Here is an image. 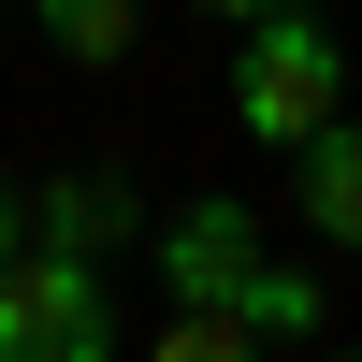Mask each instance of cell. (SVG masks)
<instances>
[{"label": "cell", "instance_id": "6da1fadb", "mask_svg": "<svg viewBox=\"0 0 362 362\" xmlns=\"http://www.w3.org/2000/svg\"><path fill=\"white\" fill-rule=\"evenodd\" d=\"M348 116V44L305 15V0H276V15H247V44H232V131L247 145H305Z\"/></svg>", "mask_w": 362, "mask_h": 362}, {"label": "cell", "instance_id": "7a4b0ae2", "mask_svg": "<svg viewBox=\"0 0 362 362\" xmlns=\"http://www.w3.org/2000/svg\"><path fill=\"white\" fill-rule=\"evenodd\" d=\"M116 348V305H102V261L29 232L0 261V362H102Z\"/></svg>", "mask_w": 362, "mask_h": 362}, {"label": "cell", "instance_id": "3957f363", "mask_svg": "<svg viewBox=\"0 0 362 362\" xmlns=\"http://www.w3.org/2000/svg\"><path fill=\"white\" fill-rule=\"evenodd\" d=\"M145 247H160V290H174V305H247V276L276 261V247H261V218H247L232 189H203V203H174V218L145 232Z\"/></svg>", "mask_w": 362, "mask_h": 362}, {"label": "cell", "instance_id": "277c9868", "mask_svg": "<svg viewBox=\"0 0 362 362\" xmlns=\"http://www.w3.org/2000/svg\"><path fill=\"white\" fill-rule=\"evenodd\" d=\"M290 203H305L319 247H362V131H348V116L290 145Z\"/></svg>", "mask_w": 362, "mask_h": 362}, {"label": "cell", "instance_id": "5b68a950", "mask_svg": "<svg viewBox=\"0 0 362 362\" xmlns=\"http://www.w3.org/2000/svg\"><path fill=\"white\" fill-rule=\"evenodd\" d=\"M44 15V44L73 58V73H116V58L145 44V0H29Z\"/></svg>", "mask_w": 362, "mask_h": 362}, {"label": "cell", "instance_id": "8992f818", "mask_svg": "<svg viewBox=\"0 0 362 362\" xmlns=\"http://www.w3.org/2000/svg\"><path fill=\"white\" fill-rule=\"evenodd\" d=\"M116 218H131V203H116V189H102V174H58V189H44V203H29V232H58V247H87V261H102V247H116Z\"/></svg>", "mask_w": 362, "mask_h": 362}, {"label": "cell", "instance_id": "52a82bcc", "mask_svg": "<svg viewBox=\"0 0 362 362\" xmlns=\"http://www.w3.org/2000/svg\"><path fill=\"white\" fill-rule=\"evenodd\" d=\"M247 348H276L247 305H174L160 319V362H247Z\"/></svg>", "mask_w": 362, "mask_h": 362}, {"label": "cell", "instance_id": "ba28073f", "mask_svg": "<svg viewBox=\"0 0 362 362\" xmlns=\"http://www.w3.org/2000/svg\"><path fill=\"white\" fill-rule=\"evenodd\" d=\"M247 319H261V334H319V276H290V261H261V276H247Z\"/></svg>", "mask_w": 362, "mask_h": 362}, {"label": "cell", "instance_id": "9c48e42d", "mask_svg": "<svg viewBox=\"0 0 362 362\" xmlns=\"http://www.w3.org/2000/svg\"><path fill=\"white\" fill-rule=\"evenodd\" d=\"M29 247V189H15V160H0V261Z\"/></svg>", "mask_w": 362, "mask_h": 362}, {"label": "cell", "instance_id": "30bf717a", "mask_svg": "<svg viewBox=\"0 0 362 362\" xmlns=\"http://www.w3.org/2000/svg\"><path fill=\"white\" fill-rule=\"evenodd\" d=\"M203 15H232V29H247V15H276V0H203Z\"/></svg>", "mask_w": 362, "mask_h": 362}]
</instances>
